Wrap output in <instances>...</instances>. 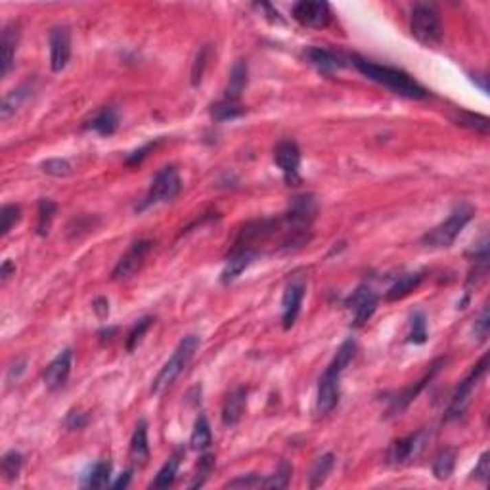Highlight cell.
Wrapping results in <instances>:
<instances>
[{
  "label": "cell",
  "instance_id": "obj_1",
  "mask_svg": "<svg viewBox=\"0 0 490 490\" xmlns=\"http://www.w3.org/2000/svg\"><path fill=\"white\" fill-rule=\"evenodd\" d=\"M357 69L364 77H368L370 80H374L377 85H383L385 89L392 90L394 94H401L404 98L410 100H423L427 98V90L419 85L418 80H414L408 73L401 71V69H394L389 65H379V63L368 62L362 58H353Z\"/></svg>",
  "mask_w": 490,
  "mask_h": 490
},
{
  "label": "cell",
  "instance_id": "obj_2",
  "mask_svg": "<svg viewBox=\"0 0 490 490\" xmlns=\"http://www.w3.org/2000/svg\"><path fill=\"white\" fill-rule=\"evenodd\" d=\"M357 353V343L353 339H347L341 347L337 355L331 360L328 370L324 372L318 383V399H316V410L320 414H330L339 402V379L341 374L345 372V368L350 364V360L355 358Z\"/></svg>",
  "mask_w": 490,
  "mask_h": 490
},
{
  "label": "cell",
  "instance_id": "obj_3",
  "mask_svg": "<svg viewBox=\"0 0 490 490\" xmlns=\"http://www.w3.org/2000/svg\"><path fill=\"white\" fill-rule=\"evenodd\" d=\"M471 216L473 207L462 203L460 207H456L445 223H441L438 226H435L431 232L425 234L421 243H423L425 247H433V249L452 245L456 238L460 236V232L465 228V224L471 221Z\"/></svg>",
  "mask_w": 490,
  "mask_h": 490
},
{
  "label": "cell",
  "instance_id": "obj_4",
  "mask_svg": "<svg viewBox=\"0 0 490 490\" xmlns=\"http://www.w3.org/2000/svg\"><path fill=\"white\" fill-rule=\"evenodd\" d=\"M197 347H199V337L197 335H186L179 343V347L175 348L172 357L167 360V364L161 368V372L155 377V381L152 385V392H161L165 387H169L177 377H179L184 368L190 364V360L196 355Z\"/></svg>",
  "mask_w": 490,
  "mask_h": 490
},
{
  "label": "cell",
  "instance_id": "obj_5",
  "mask_svg": "<svg viewBox=\"0 0 490 490\" xmlns=\"http://www.w3.org/2000/svg\"><path fill=\"white\" fill-rule=\"evenodd\" d=\"M412 35L418 38L421 45L435 46L443 41V23L441 16L431 4H416L410 16Z\"/></svg>",
  "mask_w": 490,
  "mask_h": 490
},
{
  "label": "cell",
  "instance_id": "obj_6",
  "mask_svg": "<svg viewBox=\"0 0 490 490\" xmlns=\"http://www.w3.org/2000/svg\"><path fill=\"white\" fill-rule=\"evenodd\" d=\"M180 188H182V182H180L177 169H175V167H163V169L153 177L152 186H150L148 194H146V197L142 199V203L136 207V211H144V209H148V207L175 199V197L180 194Z\"/></svg>",
  "mask_w": 490,
  "mask_h": 490
},
{
  "label": "cell",
  "instance_id": "obj_7",
  "mask_svg": "<svg viewBox=\"0 0 490 490\" xmlns=\"http://www.w3.org/2000/svg\"><path fill=\"white\" fill-rule=\"evenodd\" d=\"M487 364H489V357L485 355V357L479 360V364L473 368L471 374L467 375L464 381L460 383V387L456 389L452 402H450V408H448V418H458V416L464 414L467 404H469L473 391H475V387L479 385V381H481L485 374H487Z\"/></svg>",
  "mask_w": 490,
  "mask_h": 490
},
{
  "label": "cell",
  "instance_id": "obj_8",
  "mask_svg": "<svg viewBox=\"0 0 490 490\" xmlns=\"http://www.w3.org/2000/svg\"><path fill=\"white\" fill-rule=\"evenodd\" d=\"M429 433L427 431H418L414 435H408V437L399 438L394 441L389 448V454H387V460L391 465H406L410 464L414 458H418L421 454V450L425 448L427 445Z\"/></svg>",
  "mask_w": 490,
  "mask_h": 490
},
{
  "label": "cell",
  "instance_id": "obj_9",
  "mask_svg": "<svg viewBox=\"0 0 490 490\" xmlns=\"http://www.w3.org/2000/svg\"><path fill=\"white\" fill-rule=\"evenodd\" d=\"M50 43V67L54 73L63 71L71 60V31L69 27L56 25L48 35Z\"/></svg>",
  "mask_w": 490,
  "mask_h": 490
},
{
  "label": "cell",
  "instance_id": "obj_10",
  "mask_svg": "<svg viewBox=\"0 0 490 490\" xmlns=\"http://www.w3.org/2000/svg\"><path fill=\"white\" fill-rule=\"evenodd\" d=\"M347 307L348 311H353V326L360 328L372 318L377 309V295L368 285H360L347 299Z\"/></svg>",
  "mask_w": 490,
  "mask_h": 490
},
{
  "label": "cell",
  "instance_id": "obj_11",
  "mask_svg": "<svg viewBox=\"0 0 490 490\" xmlns=\"http://www.w3.org/2000/svg\"><path fill=\"white\" fill-rule=\"evenodd\" d=\"M293 18L303 27L322 29L330 25L331 8L328 2H297L293 6Z\"/></svg>",
  "mask_w": 490,
  "mask_h": 490
},
{
  "label": "cell",
  "instance_id": "obj_12",
  "mask_svg": "<svg viewBox=\"0 0 490 490\" xmlns=\"http://www.w3.org/2000/svg\"><path fill=\"white\" fill-rule=\"evenodd\" d=\"M152 245V241L148 240L134 241L133 245H131V249L126 251L125 255L121 257V260L115 265V268H113V274H111L113 280H126V278L133 276L134 272L142 267L144 258L150 253Z\"/></svg>",
  "mask_w": 490,
  "mask_h": 490
},
{
  "label": "cell",
  "instance_id": "obj_13",
  "mask_svg": "<svg viewBox=\"0 0 490 490\" xmlns=\"http://www.w3.org/2000/svg\"><path fill=\"white\" fill-rule=\"evenodd\" d=\"M71 360L73 350L71 348H65V350H62V353L50 362V366L46 368L45 385L50 391H58V389H62L63 385H65L67 377L71 374Z\"/></svg>",
  "mask_w": 490,
  "mask_h": 490
},
{
  "label": "cell",
  "instance_id": "obj_14",
  "mask_svg": "<svg viewBox=\"0 0 490 490\" xmlns=\"http://www.w3.org/2000/svg\"><path fill=\"white\" fill-rule=\"evenodd\" d=\"M274 163L282 169L285 175L287 182L297 180V170H299V163H301V152L297 148V144L291 140H284L274 148Z\"/></svg>",
  "mask_w": 490,
  "mask_h": 490
},
{
  "label": "cell",
  "instance_id": "obj_15",
  "mask_svg": "<svg viewBox=\"0 0 490 490\" xmlns=\"http://www.w3.org/2000/svg\"><path fill=\"white\" fill-rule=\"evenodd\" d=\"M303 297V282H291V284L285 287L284 301H282V322H284V330L293 328L295 320H297V316H299V312H301Z\"/></svg>",
  "mask_w": 490,
  "mask_h": 490
},
{
  "label": "cell",
  "instance_id": "obj_16",
  "mask_svg": "<svg viewBox=\"0 0 490 490\" xmlns=\"http://www.w3.org/2000/svg\"><path fill=\"white\" fill-rule=\"evenodd\" d=\"M19 45V25L18 23H8L2 31V38H0V65H2V77H6L12 67H14V58L18 52Z\"/></svg>",
  "mask_w": 490,
  "mask_h": 490
},
{
  "label": "cell",
  "instance_id": "obj_17",
  "mask_svg": "<svg viewBox=\"0 0 490 490\" xmlns=\"http://www.w3.org/2000/svg\"><path fill=\"white\" fill-rule=\"evenodd\" d=\"M245 399H247V391L243 387L236 389V391H232L226 397L223 414H221L224 427H234L240 421L241 416H243V410H245Z\"/></svg>",
  "mask_w": 490,
  "mask_h": 490
},
{
  "label": "cell",
  "instance_id": "obj_18",
  "mask_svg": "<svg viewBox=\"0 0 490 490\" xmlns=\"http://www.w3.org/2000/svg\"><path fill=\"white\" fill-rule=\"evenodd\" d=\"M304 58L312 63L316 69H320L324 73H333L341 69L345 65V60L339 54L331 52L328 48H309L304 52Z\"/></svg>",
  "mask_w": 490,
  "mask_h": 490
},
{
  "label": "cell",
  "instance_id": "obj_19",
  "mask_svg": "<svg viewBox=\"0 0 490 490\" xmlns=\"http://www.w3.org/2000/svg\"><path fill=\"white\" fill-rule=\"evenodd\" d=\"M255 258H257V253H253V251H236V253H230V257L226 260V267H224L223 274H221L223 284L234 282Z\"/></svg>",
  "mask_w": 490,
  "mask_h": 490
},
{
  "label": "cell",
  "instance_id": "obj_20",
  "mask_svg": "<svg viewBox=\"0 0 490 490\" xmlns=\"http://www.w3.org/2000/svg\"><path fill=\"white\" fill-rule=\"evenodd\" d=\"M117 126H119V117H117L115 109H111V107L100 109L85 123V129L94 131V133L102 134V136L113 134L117 131Z\"/></svg>",
  "mask_w": 490,
  "mask_h": 490
},
{
  "label": "cell",
  "instance_id": "obj_21",
  "mask_svg": "<svg viewBox=\"0 0 490 490\" xmlns=\"http://www.w3.org/2000/svg\"><path fill=\"white\" fill-rule=\"evenodd\" d=\"M31 90H33V87H31L29 82L19 85L18 89L10 90L8 94L4 96V100H2V106H0V119H2V121H8L10 117L14 115L19 107L25 104V100L31 96Z\"/></svg>",
  "mask_w": 490,
  "mask_h": 490
},
{
  "label": "cell",
  "instance_id": "obj_22",
  "mask_svg": "<svg viewBox=\"0 0 490 490\" xmlns=\"http://www.w3.org/2000/svg\"><path fill=\"white\" fill-rule=\"evenodd\" d=\"M131 460L134 464L144 465L150 458V446H148V425L146 421H140L134 429L133 438H131Z\"/></svg>",
  "mask_w": 490,
  "mask_h": 490
},
{
  "label": "cell",
  "instance_id": "obj_23",
  "mask_svg": "<svg viewBox=\"0 0 490 490\" xmlns=\"http://www.w3.org/2000/svg\"><path fill=\"white\" fill-rule=\"evenodd\" d=\"M245 85H247V65H245V62H236L232 71H230L228 87H226V100L238 102Z\"/></svg>",
  "mask_w": 490,
  "mask_h": 490
},
{
  "label": "cell",
  "instance_id": "obj_24",
  "mask_svg": "<svg viewBox=\"0 0 490 490\" xmlns=\"http://www.w3.org/2000/svg\"><path fill=\"white\" fill-rule=\"evenodd\" d=\"M423 282V274H406L402 276L397 284H392V287L387 291V301H399L404 299L406 295H410L414 289H418L419 284Z\"/></svg>",
  "mask_w": 490,
  "mask_h": 490
},
{
  "label": "cell",
  "instance_id": "obj_25",
  "mask_svg": "<svg viewBox=\"0 0 490 490\" xmlns=\"http://www.w3.org/2000/svg\"><path fill=\"white\" fill-rule=\"evenodd\" d=\"M211 425L207 421L205 416H199L194 423V431H192V437H190V446L197 450V452H203L211 446Z\"/></svg>",
  "mask_w": 490,
  "mask_h": 490
},
{
  "label": "cell",
  "instance_id": "obj_26",
  "mask_svg": "<svg viewBox=\"0 0 490 490\" xmlns=\"http://www.w3.org/2000/svg\"><path fill=\"white\" fill-rule=\"evenodd\" d=\"M333 465H335L333 454L320 456V458L316 460V464L312 465V471L311 475H309V487H311V489L322 487V485L326 482V479H328L331 469H333Z\"/></svg>",
  "mask_w": 490,
  "mask_h": 490
},
{
  "label": "cell",
  "instance_id": "obj_27",
  "mask_svg": "<svg viewBox=\"0 0 490 490\" xmlns=\"http://www.w3.org/2000/svg\"><path fill=\"white\" fill-rule=\"evenodd\" d=\"M180 464V454L177 452L175 456H170L169 462L163 465L159 469V473L155 475V479L152 482V489H169L170 485L177 479V471H179Z\"/></svg>",
  "mask_w": 490,
  "mask_h": 490
},
{
  "label": "cell",
  "instance_id": "obj_28",
  "mask_svg": "<svg viewBox=\"0 0 490 490\" xmlns=\"http://www.w3.org/2000/svg\"><path fill=\"white\" fill-rule=\"evenodd\" d=\"M437 370H438V364H435V366H433V370H431V372H429V374L425 375V377H423L421 381H418V383H416V387L412 385V387H408L406 391L402 392L401 397H399V399L394 401V404H392L391 414H397V412L404 410V408H406V406H408V404H410V402L414 401L416 397H418L419 391H421V389L425 387V383H427V381H431V377L437 374Z\"/></svg>",
  "mask_w": 490,
  "mask_h": 490
},
{
  "label": "cell",
  "instance_id": "obj_29",
  "mask_svg": "<svg viewBox=\"0 0 490 490\" xmlns=\"http://www.w3.org/2000/svg\"><path fill=\"white\" fill-rule=\"evenodd\" d=\"M245 113V107L240 106L238 102H232V100H221L216 102L211 107V115L216 121H230V119H238Z\"/></svg>",
  "mask_w": 490,
  "mask_h": 490
},
{
  "label": "cell",
  "instance_id": "obj_30",
  "mask_svg": "<svg viewBox=\"0 0 490 490\" xmlns=\"http://www.w3.org/2000/svg\"><path fill=\"white\" fill-rule=\"evenodd\" d=\"M456 465V450L454 448H445L441 454L435 458V464H433V473L438 481H446L452 471H454Z\"/></svg>",
  "mask_w": 490,
  "mask_h": 490
},
{
  "label": "cell",
  "instance_id": "obj_31",
  "mask_svg": "<svg viewBox=\"0 0 490 490\" xmlns=\"http://www.w3.org/2000/svg\"><path fill=\"white\" fill-rule=\"evenodd\" d=\"M56 209L58 207L50 199H41L38 201V219H36V232H38V236H48Z\"/></svg>",
  "mask_w": 490,
  "mask_h": 490
},
{
  "label": "cell",
  "instance_id": "obj_32",
  "mask_svg": "<svg viewBox=\"0 0 490 490\" xmlns=\"http://www.w3.org/2000/svg\"><path fill=\"white\" fill-rule=\"evenodd\" d=\"M109 473H111L109 462H98L87 475L85 487H89V489H106L107 485H109Z\"/></svg>",
  "mask_w": 490,
  "mask_h": 490
},
{
  "label": "cell",
  "instance_id": "obj_33",
  "mask_svg": "<svg viewBox=\"0 0 490 490\" xmlns=\"http://www.w3.org/2000/svg\"><path fill=\"white\" fill-rule=\"evenodd\" d=\"M456 125L465 126L469 131H475L479 134H489V119L485 115H477V113H465L462 111L460 115L456 117Z\"/></svg>",
  "mask_w": 490,
  "mask_h": 490
},
{
  "label": "cell",
  "instance_id": "obj_34",
  "mask_svg": "<svg viewBox=\"0 0 490 490\" xmlns=\"http://www.w3.org/2000/svg\"><path fill=\"white\" fill-rule=\"evenodd\" d=\"M291 479V467L282 462L274 475H270L267 479H263V489H285Z\"/></svg>",
  "mask_w": 490,
  "mask_h": 490
},
{
  "label": "cell",
  "instance_id": "obj_35",
  "mask_svg": "<svg viewBox=\"0 0 490 490\" xmlns=\"http://www.w3.org/2000/svg\"><path fill=\"white\" fill-rule=\"evenodd\" d=\"M21 464H23L21 454L12 450V452H8V454L2 458V465H0L2 475H4L8 481H12V479H18L19 471H21Z\"/></svg>",
  "mask_w": 490,
  "mask_h": 490
},
{
  "label": "cell",
  "instance_id": "obj_36",
  "mask_svg": "<svg viewBox=\"0 0 490 490\" xmlns=\"http://www.w3.org/2000/svg\"><path fill=\"white\" fill-rule=\"evenodd\" d=\"M21 219V209L19 205H4L2 211H0V230H2V236L6 234L19 223Z\"/></svg>",
  "mask_w": 490,
  "mask_h": 490
},
{
  "label": "cell",
  "instance_id": "obj_37",
  "mask_svg": "<svg viewBox=\"0 0 490 490\" xmlns=\"http://www.w3.org/2000/svg\"><path fill=\"white\" fill-rule=\"evenodd\" d=\"M153 318H150V316H146V318H142V320L138 322L136 326L133 328V331L129 333V339H126V350L129 353H133L134 348L140 345V341H142L144 333L150 330V326H152Z\"/></svg>",
  "mask_w": 490,
  "mask_h": 490
},
{
  "label": "cell",
  "instance_id": "obj_38",
  "mask_svg": "<svg viewBox=\"0 0 490 490\" xmlns=\"http://www.w3.org/2000/svg\"><path fill=\"white\" fill-rule=\"evenodd\" d=\"M408 341L414 343V345H421V343L427 341V326H425V318H423V314H419V312L418 314H414V318H412V331Z\"/></svg>",
  "mask_w": 490,
  "mask_h": 490
},
{
  "label": "cell",
  "instance_id": "obj_39",
  "mask_svg": "<svg viewBox=\"0 0 490 490\" xmlns=\"http://www.w3.org/2000/svg\"><path fill=\"white\" fill-rule=\"evenodd\" d=\"M214 467V458L213 456H203L201 460H199V465H197V473H196V479L190 482V489H197V487H203V482L207 481V477L211 475V471H213Z\"/></svg>",
  "mask_w": 490,
  "mask_h": 490
},
{
  "label": "cell",
  "instance_id": "obj_40",
  "mask_svg": "<svg viewBox=\"0 0 490 490\" xmlns=\"http://www.w3.org/2000/svg\"><path fill=\"white\" fill-rule=\"evenodd\" d=\"M43 170L50 177H67L71 175V163L65 159H48L43 163Z\"/></svg>",
  "mask_w": 490,
  "mask_h": 490
},
{
  "label": "cell",
  "instance_id": "obj_41",
  "mask_svg": "<svg viewBox=\"0 0 490 490\" xmlns=\"http://www.w3.org/2000/svg\"><path fill=\"white\" fill-rule=\"evenodd\" d=\"M489 330H490V316H489V307H485L481 311V314L475 318V324H473V333L475 337L479 341H485L489 337Z\"/></svg>",
  "mask_w": 490,
  "mask_h": 490
},
{
  "label": "cell",
  "instance_id": "obj_42",
  "mask_svg": "<svg viewBox=\"0 0 490 490\" xmlns=\"http://www.w3.org/2000/svg\"><path fill=\"white\" fill-rule=\"evenodd\" d=\"M263 487V479L258 475H241L234 481L226 482V489H260Z\"/></svg>",
  "mask_w": 490,
  "mask_h": 490
},
{
  "label": "cell",
  "instance_id": "obj_43",
  "mask_svg": "<svg viewBox=\"0 0 490 490\" xmlns=\"http://www.w3.org/2000/svg\"><path fill=\"white\" fill-rule=\"evenodd\" d=\"M207 52H209V48L203 46V48L199 50V54H197L196 62H194V67H192V85H194V87H197V85L201 82V79H203V73H205L207 65Z\"/></svg>",
  "mask_w": 490,
  "mask_h": 490
},
{
  "label": "cell",
  "instance_id": "obj_44",
  "mask_svg": "<svg viewBox=\"0 0 490 490\" xmlns=\"http://www.w3.org/2000/svg\"><path fill=\"white\" fill-rule=\"evenodd\" d=\"M473 477L477 479V481H481L482 485H487L490 479V454L489 452H482L481 460H479V464H477V467H475V471H473Z\"/></svg>",
  "mask_w": 490,
  "mask_h": 490
},
{
  "label": "cell",
  "instance_id": "obj_45",
  "mask_svg": "<svg viewBox=\"0 0 490 490\" xmlns=\"http://www.w3.org/2000/svg\"><path fill=\"white\" fill-rule=\"evenodd\" d=\"M87 421H89V418H87L85 414H80V412H71L65 423H67V427L80 429V427H85V425H87Z\"/></svg>",
  "mask_w": 490,
  "mask_h": 490
},
{
  "label": "cell",
  "instance_id": "obj_46",
  "mask_svg": "<svg viewBox=\"0 0 490 490\" xmlns=\"http://www.w3.org/2000/svg\"><path fill=\"white\" fill-rule=\"evenodd\" d=\"M153 146H155V144H148L146 148H142V150H138V152H134L133 155H131V157L126 159V163H129V165H136V163H140V161H142L144 157L148 155V152L152 150Z\"/></svg>",
  "mask_w": 490,
  "mask_h": 490
},
{
  "label": "cell",
  "instance_id": "obj_47",
  "mask_svg": "<svg viewBox=\"0 0 490 490\" xmlns=\"http://www.w3.org/2000/svg\"><path fill=\"white\" fill-rule=\"evenodd\" d=\"M14 272H16L14 263H12V260H4V263H2V268H0V280H2V284H6L8 278L12 276Z\"/></svg>",
  "mask_w": 490,
  "mask_h": 490
},
{
  "label": "cell",
  "instance_id": "obj_48",
  "mask_svg": "<svg viewBox=\"0 0 490 490\" xmlns=\"http://www.w3.org/2000/svg\"><path fill=\"white\" fill-rule=\"evenodd\" d=\"M94 311H96V314H98L100 318H104V316H107V312H109V303H107L104 297H98L96 301H94Z\"/></svg>",
  "mask_w": 490,
  "mask_h": 490
},
{
  "label": "cell",
  "instance_id": "obj_49",
  "mask_svg": "<svg viewBox=\"0 0 490 490\" xmlns=\"http://www.w3.org/2000/svg\"><path fill=\"white\" fill-rule=\"evenodd\" d=\"M129 481H131V471H125L123 473V477H119V479L113 482V489H125Z\"/></svg>",
  "mask_w": 490,
  "mask_h": 490
}]
</instances>
